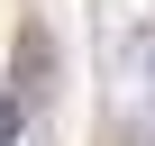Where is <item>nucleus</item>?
Returning a JSON list of instances; mask_svg holds the SVG:
<instances>
[{
    "label": "nucleus",
    "mask_w": 155,
    "mask_h": 146,
    "mask_svg": "<svg viewBox=\"0 0 155 146\" xmlns=\"http://www.w3.org/2000/svg\"><path fill=\"white\" fill-rule=\"evenodd\" d=\"M18 128H28V101H18V91H0V146H18Z\"/></svg>",
    "instance_id": "obj_3"
},
{
    "label": "nucleus",
    "mask_w": 155,
    "mask_h": 146,
    "mask_svg": "<svg viewBox=\"0 0 155 146\" xmlns=\"http://www.w3.org/2000/svg\"><path fill=\"white\" fill-rule=\"evenodd\" d=\"M9 91H18V101H28V110H37V101H46V91H55V37H46V28H37V18H28V28H18V55H9Z\"/></svg>",
    "instance_id": "obj_2"
},
{
    "label": "nucleus",
    "mask_w": 155,
    "mask_h": 146,
    "mask_svg": "<svg viewBox=\"0 0 155 146\" xmlns=\"http://www.w3.org/2000/svg\"><path fill=\"white\" fill-rule=\"evenodd\" d=\"M110 82L119 110H155V9H137V28H110Z\"/></svg>",
    "instance_id": "obj_1"
}]
</instances>
